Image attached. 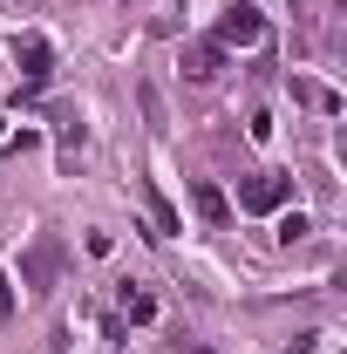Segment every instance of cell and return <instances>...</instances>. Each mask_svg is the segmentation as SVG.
<instances>
[{
	"instance_id": "1",
	"label": "cell",
	"mask_w": 347,
	"mask_h": 354,
	"mask_svg": "<svg viewBox=\"0 0 347 354\" xmlns=\"http://www.w3.org/2000/svg\"><path fill=\"white\" fill-rule=\"evenodd\" d=\"M62 259H68L62 239H55V232H35L28 252H21V286H28V293H48V286L62 279Z\"/></svg>"
},
{
	"instance_id": "2",
	"label": "cell",
	"mask_w": 347,
	"mask_h": 354,
	"mask_svg": "<svg viewBox=\"0 0 347 354\" xmlns=\"http://www.w3.org/2000/svg\"><path fill=\"white\" fill-rule=\"evenodd\" d=\"M259 41H265V14L252 0H232L218 21V48H259Z\"/></svg>"
},
{
	"instance_id": "3",
	"label": "cell",
	"mask_w": 347,
	"mask_h": 354,
	"mask_svg": "<svg viewBox=\"0 0 347 354\" xmlns=\"http://www.w3.org/2000/svg\"><path fill=\"white\" fill-rule=\"evenodd\" d=\"M286 198H293V177L286 171H259V177L238 184V212H279Z\"/></svg>"
},
{
	"instance_id": "4",
	"label": "cell",
	"mask_w": 347,
	"mask_h": 354,
	"mask_svg": "<svg viewBox=\"0 0 347 354\" xmlns=\"http://www.w3.org/2000/svg\"><path fill=\"white\" fill-rule=\"evenodd\" d=\"M14 68H21L28 82H48V75H55V48H48L41 35H14Z\"/></svg>"
},
{
	"instance_id": "5",
	"label": "cell",
	"mask_w": 347,
	"mask_h": 354,
	"mask_svg": "<svg viewBox=\"0 0 347 354\" xmlns=\"http://www.w3.org/2000/svg\"><path fill=\"white\" fill-rule=\"evenodd\" d=\"M218 68H225V48L218 41H191L184 48V75H191V82H212Z\"/></svg>"
},
{
	"instance_id": "6",
	"label": "cell",
	"mask_w": 347,
	"mask_h": 354,
	"mask_svg": "<svg viewBox=\"0 0 347 354\" xmlns=\"http://www.w3.org/2000/svg\"><path fill=\"white\" fill-rule=\"evenodd\" d=\"M191 205H198V218H205V225H225V218H232V198H225L218 184H205V177L191 184Z\"/></svg>"
},
{
	"instance_id": "7",
	"label": "cell",
	"mask_w": 347,
	"mask_h": 354,
	"mask_svg": "<svg viewBox=\"0 0 347 354\" xmlns=\"http://www.w3.org/2000/svg\"><path fill=\"white\" fill-rule=\"evenodd\" d=\"M293 95H300V102H313L320 116H341V95H334L327 82H306V75H293Z\"/></svg>"
},
{
	"instance_id": "8",
	"label": "cell",
	"mask_w": 347,
	"mask_h": 354,
	"mask_svg": "<svg viewBox=\"0 0 347 354\" xmlns=\"http://www.w3.org/2000/svg\"><path fill=\"white\" fill-rule=\"evenodd\" d=\"M143 198H150V218H157V232H150V239H171V232H177V212H171V198H164L157 184H143Z\"/></svg>"
},
{
	"instance_id": "9",
	"label": "cell",
	"mask_w": 347,
	"mask_h": 354,
	"mask_svg": "<svg viewBox=\"0 0 347 354\" xmlns=\"http://www.w3.org/2000/svg\"><path fill=\"white\" fill-rule=\"evenodd\" d=\"M123 313H130L136 327H143V320H157V300H150V293H130V286H123Z\"/></svg>"
},
{
	"instance_id": "10",
	"label": "cell",
	"mask_w": 347,
	"mask_h": 354,
	"mask_svg": "<svg viewBox=\"0 0 347 354\" xmlns=\"http://www.w3.org/2000/svg\"><path fill=\"white\" fill-rule=\"evenodd\" d=\"M14 313V279H0V320Z\"/></svg>"
},
{
	"instance_id": "11",
	"label": "cell",
	"mask_w": 347,
	"mask_h": 354,
	"mask_svg": "<svg viewBox=\"0 0 347 354\" xmlns=\"http://www.w3.org/2000/svg\"><path fill=\"white\" fill-rule=\"evenodd\" d=\"M0 143H7V116H0Z\"/></svg>"
},
{
	"instance_id": "12",
	"label": "cell",
	"mask_w": 347,
	"mask_h": 354,
	"mask_svg": "<svg viewBox=\"0 0 347 354\" xmlns=\"http://www.w3.org/2000/svg\"><path fill=\"white\" fill-rule=\"evenodd\" d=\"M191 354H212V348H191Z\"/></svg>"
}]
</instances>
